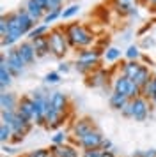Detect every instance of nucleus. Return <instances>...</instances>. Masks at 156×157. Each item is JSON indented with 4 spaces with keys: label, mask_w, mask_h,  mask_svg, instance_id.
<instances>
[{
    "label": "nucleus",
    "mask_w": 156,
    "mask_h": 157,
    "mask_svg": "<svg viewBox=\"0 0 156 157\" xmlns=\"http://www.w3.org/2000/svg\"><path fill=\"white\" fill-rule=\"evenodd\" d=\"M64 32H66L71 50L92 48V44L96 43V34L84 23H68L64 25Z\"/></svg>",
    "instance_id": "f257e3e1"
},
{
    "label": "nucleus",
    "mask_w": 156,
    "mask_h": 157,
    "mask_svg": "<svg viewBox=\"0 0 156 157\" xmlns=\"http://www.w3.org/2000/svg\"><path fill=\"white\" fill-rule=\"evenodd\" d=\"M48 43H50V55L57 60H64V57L69 53L71 46L68 43V37L64 32V27H53L48 32Z\"/></svg>",
    "instance_id": "f03ea898"
},
{
    "label": "nucleus",
    "mask_w": 156,
    "mask_h": 157,
    "mask_svg": "<svg viewBox=\"0 0 156 157\" xmlns=\"http://www.w3.org/2000/svg\"><path fill=\"white\" fill-rule=\"evenodd\" d=\"M94 129H96V124H94V120H92L91 117H80V118H76L71 124V129H69L71 143L80 141L82 138H85Z\"/></svg>",
    "instance_id": "7ed1b4c3"
},
{
    "label": "nucleus",
    "mask_w": 156,
    "mask_h": 157,
    "mask_svg": "<svg viewBox=\"0 0 156 157\" xmlns=\"http://www.w3.org/2000/svg\"><path fill=\"white\" fill-rule=\"evenodd\" d=\"M103 51H105V50H101V48H98V46L78 50L75 62H82V64L92 65V67H99L101 60H103Z\"/></svg>",
    "instance_id": "20e7f679"
},
{
    "label": "nucleus",
    "mask_w": 156,
    "mask_h": 157,
    "mask_svg": "<svg viewBox=\"0 0 156 157\" xmlns=\"http://www.w3.org/2000/svg\"><path fill=\"white\" fill-rule=\"evenodd\" d=\"M6 58H7V67H9L11 74H13V78L21 76L23 71H25V67H27V64H25V60L21 58L18 48H9Z\"/></svg>",
    "instance_id": "39448f33"
},
{
    "label": "nucleus",
    "mask_w": 156,
    "mask_h": 157,
    "mask_svg": "<svg viewBox=\"0 0 156 157\" xmlns=\"http://www.w3.org/2000/svg\"><path fill=\"white\" fill-rule=\"evenodd\" d=\"M108 79H110V72L99 65L85 76V85L89 88H105L108 86Z\"/></svg>",
    "instance_id": "423d86ee"
},
{
    "label": "nucleus",
    "mask_w": 156,
    "mask_h": 157,
    "mask_svg": "<svg viewBox=\"0 0 156 157\" xmlns=\"http://www.w3.org/2000/svg\"><path fill=\"white\" fill-rule=\"evenodd\" d=\"M131 108H133V120L135 122L147 120L149 113H151V109H153L151 101L146 99L144 95H140V97H137V99L131 101Z\"/></svg>",
    "instance_id": "0eeeda50"
},
{
    "label": "nucleus",
    "mask_w": 156,
    "mask_h": 157,
    "mask_svg": "<svg viewBox=\"0 0 156 157\" xmlns=\"http://www.w3.org/2000/svg\"><path fill=\"white\" fill-rule=\"evenodd\" d=\"M103 141H105V136H103V132L96 127L94 131H91L89 134L85 136V138H82L80 141H76L75 145L82 150H92V148H101Z\"/></svg>",
    "instance_id": "6e6552de"
},
{
    "label": "nucleus",
    "mask_w": 156,
    "mask_h": 157,
    "mask_svg": "<svg viewBox=\"0 0 156 157\" xmlns=\"http://www.w3.org/2000/svg\"><path fill=\"white\" fill-rule=\"evenodd\" d=\"M18 113H21L25 118H28L30 122H34L35 125V117H37V109H35V102L32 99L30 94H25L20 97V102H18Z\"/></svg>",
    "instance_id": "1a4fd4ad"
},
{
    "label": "nucleus",
    "mask_w": 156,
    "mask_h": 157,
    "mask_svg": "<svg viewBox=\"0 0 156 157\" xmlns=\"http://www.w3.org/2000/svg\"><path fill=\"white\" fill-rule=\"evenodd\" d=\"M50 102H51V108L55 109V111H59V113H64L68 115L71 109V101L69 97H68V94L64 92H51L50 94Z\"/></svg>",
    "instance_id": "9d476101"
},
{
    "label": "nucleus",
    "mask_w": 156,
    "mask_h": 157,
    "mask_svg": "<svg viewBox=\"0 0 156 157\" xmlns=\"http://www.w3.org/2000/svg\"><path fill=\"white\" fill-rule=\"evenodd\" d=\"M50 154L51 157H82V154L78 152V147L71 141L64 143V145H51Z\"/></svg>",
    "instance_id": "9b49d317"
},
{
    "label": "nucleus",
    "mask_w": 156,
    "mask_h": 157,
    "mask_svg": "<svg viewBox=\"0 0 156 157\" xmlns=\"http://www.w3.org/2000/svg\"><path fill=\"white\" fill-rule=\"evenodd\" d=\"M11 127H13V134H23V136H27L28 132L32 131V127H34V122H30L28 118H25L21 113H18V111H16V117H14Z\"/></svg>",
    "instance_id": "f8f14e48"
},
{
    "label": "nucleus",
    "mask_w": 156,
    "mask_h": 157,
    "mask_svg": "<svg viewBox=\"0 0 156 157\" xmlns=\"http://www.w3.org/2000/svg\"><path fill=\"white\" fill-rule=\"evenodd\" d=\"M23 7H25V11L28 13V16L34 20L35 25L41 23L43 18H44V14H46V9L43 7L37 0H25V6H23Z\"/></svg>",
    "instance_id": "ddd939ff"
},
{
    "label": "nucleus",
    "mask_w": 156,
    "mask_h": 157,
    "mask_svg": "<svg viewBox=\"0 0 156 157\" xmlns=\"http://www.w3.org/2000/svg\"><path fill=\"white\" fill-rule=\"evenodd\" d=\"M16 48H18L21 58L25 60V64H27V65L34 64L35 60H37V55H35V50H34V44H32V41L25 39V41L18 43V46H16Z\"/></svg>",
    "instance_id": "4468645a"
},
{
    "label": "nucleus",
    "mask_w": 156,
    "mask_h": 157,
    "mask_svg": "<svg viewBox=\"0 0 156 157\" xmlns=\"http://www.w3.org/2000/svg\"><path fill=\"white\" fill-rule=\"evenodd\" d=\"M66 120H68V115L59 113V111H55L53 108H50V111L46 113V118H44V127L53 131V129H59V127H60V125H62Z\"/></svg>",
    "instance_id": "2eb2a0df"
},
{
    "label": "nucleus",
    "mask_w": 156,
    "mask_h": 157,
    "mask_svg": "<svg viewBox=\"0 0 156 157\" xmlns=\"http://www.w3.org/2000/svg\"><path fill=\"white\" fill-rule=\"evenodd\" d=\"M18 102H20V97H16L13 92L2 90V94H0V108H2V111H18Z\"/></svg>",
    "instance_id": "dca6fc26"
},
{
    "label": "nucleus",
    "mask_w": 156,
    "mask_h": 157,
    "mask_svg": "<svg viewBox=\"0 0 156 157\" xmlns=\"http://www.w3.org/2000/svg\"><path fill=\"white\" fill-rule=\"evenodd\" d=\"M144 69V64H142L140 60H126V62H122L121 64V72L128 76V78L133 81L137 76H138V72Z\"/></svg>",
    "instance_id": "f3484780"
},
{
    "label": "nucleus",
    "mask_w": 156,
    "mask_h": 157,
    "mask_svg": "<svg viewBox=\"0 0 156 157\" xmlns=\"http://www.w3.org/2000/svg\"><path fill=\"white\" fill-rule=\"evenodd\" d=\"M133 85V81L124 76L122 72H119L115 78H113V83H112V92H119V94H124L128 97V92H129V88Z\"/></svg>",
    "instance_id": "a211bd4d"
},
{
    "label": "nucleus",
    "mask_w": 156,
    "mask_h": 157,
    "mask_svg": "<svg viewBox=\"0 0 156 157\" xmlns=\"http://www.w3.org/2000/svg\"><path fill=\"white\" fill-rule=\"evenodd\" d=\"M13 83V74L7 67V58H6V53L0 55V86L2 90H6L7 86Z\"/></svg>",
    "instance_id": "6ab92c4d"
},
{
    "label": "nucleus",
    "mask_w": 156,
    "mask_h": 157,
    "mask_svg": "<svg viewBox=\"0 0 156 157\" xmlns=\"http://www.w3.org/2000/svg\"><path fill=\"white\" fill-rule=\"evenodd\" d=\"M16 16H18V21H20V27H21V32H23V36L27 37V34L35 27L34 20L28 16V13L25 11V7L16 9Z\"/></svg>",
    "instance_id": "aec40b11"
},
{
    "label": "nucleus",
    "mask_w": 156,
    "mask_h": 157,
    "mask_svg": "<svg viewBox=\"0 0 156 157\" xmlns=\"http://www.w3.org/2000/svg\"><path fill=\"white\" fill-rule=\"evenodd\" d=\"M34 50L37 58H46L50 55V43H48V36H43V37H35L34 41Z\"/></svg>",
    "instance_id": "412c9836"
},
{
    "label": "nucleus",
    "mask_w": 156,
    "mask_h": 157,
    "mask_svg": "<svg viewBox=\"0 0 156 157\" xmlns=\"http://www.w3.org/2000/svg\"><path fill=\"white\" fill-rule=\"evenodd\" d=\"M128 102H129V99H128L124 94L112 92L110 95H108V106L112 108V109H115V111H121V109L126 106Z\"/></svg>",
    "instance_id": "4be33fe9"
},
{
    "label": "nucleus",
    "mask_w": 156,
    "mask_h": 157,
    "mask_svg": "<svg viewBox=\"0 0 156 157\" xmlns=\"http://www.w3.org/2000/svg\"><path fill=\"white\" fill-rule=\"evenodd\" d=\"M121 55H122L121 48H117V46H106V50L103 51V60H106L108 64H113V62L121 60Z\"/></svg>",
    "instance_id": "5701e85b"
},
{
    "label": "nucleus",
    "mask_w": 156,
    "mask_h": 157,
    "mask_svg": "<svg viewBox=\"0 0 156 157\" xmlns=\"http://www.w3.org/2000/svg\"><path fill=\"white\" fill-rule=\"evenodd\" d=\"M50 32V25H44V23H37L34 29L30 30L27 34V39L28 41H34L35 37H43V36H48Z\"/></svg>",
    "instance_id": "b1692460"
},
{
    "label": "nucleus",
    "mask_w": 156,
    "mask_h": 157,
    "mask_svg": "<svg viewBox=\"0 0 156 157\" xmlns=\"http://www.w3.org/2000/svg\"><path fill=\"white\" fill-rule=\"evenodd\" d=\"M6 18H7V21H9V27H11V32H9V34H16V36H20V37H25L23 32H21V27H20V21H18V16H16V11L6 14Z\"/></svg>",
    "instance_id": "393cba45"
},
{
    "label": "nucleus",
    "mask_w": 156,
    "mask_h": 157,
    "mask_svg": "<svg viewBox=\"0 0 156 157\" xmlns=\"http://www.w3.org/2000/svg\"><path fill=\"white\" fill-rule=\"evenodd\" d=\"M142 55H144V51L140 50L138 44H128L126 51H124V58L126 60H140Z\"/></svg>",
    "instance_id": "a878e982"
},
{
    "label": "nucleus",
    "mask_w": 156,
    "mask_h": 157,
    "mask_svg": "<svg viewBox=\"0 0 156 157\" xmlns=\"http://www.w3.org/2000/svg\"><path fill=\"white\" fill-rule=\"evenodd\" d=\"M80 4H69V6H66L62 9V16H60V20H73L75 16L80 14Z\"/></svg>",
    "instance_id": "bb28decb"
},
{
    "label": "nucleus",
    "mask_w": 156,
    "mask_h": 157,
    "mask_svg": "<svg viewBox=\"0 0 156 157\" xmlns=\"http://www.w3.org/2000/svg\"><path fill=\"white\" fill-rule=\"evenodd\" d=\"M60 79H62V74L59 71H50V72H46L44 74V78H43V83L44 85H59L60 83Z\"/></svg>",
    "instance_id": "cd10ccee"
},
{
    "label": "nucleus",
    "mask_w": 156,
    "mask_h": 157,
    "mask_svg": "<svg viewBox=\"0 0 156 157\" xmlns=\"http://www.w3.org/2000/svg\"><path fill=\"white\" fill-rule=\"evenodd\" d=\"M64 9V7H62ZM62 9H53V11H46V14L43 18V21L44 25H51V23H55L57 20H60V16H62Z\"/></svg>",
    "instance_id": "c85d7f7f"
},
{
    "label": "nucleus",
    "mask_w": 156,
    "mask_h": 157,
    "mask_svg": "<svg viewBox=\"0 0 156 157\" xmlns=\"http://www.w3.org/2000/svg\"><path fill=\"white\" fill-rule=\"evenodd\" d=\"M11 138H13V127L2 122L0 124V141L2 143H11Z\"/></svg>",
    "instance_id": "c756f323"
},
{
    "label": "nucleus",
    "mask_w": 156,
    "mask_h": 157,
    "mask_svg": "<svg viewBox=\"0 0 156 157\" xmlns=\"http://www.w3.org/2000/svg\"><path fill=\"white\" fill-rule=\"evenodd\" d=\"M140 50H153L156 46V37L154 36H140Z\"/></svg>",
    "instance_id": "7c9ffc66"
},
{
    "label": "nucleus",
    "mask_w": 156,
    "mask_h": 157,
    "mask_svg": "<svg viewBox=\"0 0 156 157\" xmlns=\"http://www.w3.org/2000/svg\"><path fill=\"white\" fill-rule=\"evenodd\" d=\"M68 141H71V136L68 132H64V131H59V132L51 136V145H64Z\"/></svg>",
    "instance_id": "2f4dec72"
},
{
    "label": "nucleus",
    "mask_w": 156,
    "mask_h": 157,
    "mask_svg": "<svg viewBox=\"0 0 156 157\" xmlns=\"http://www.w3.org/2000/svg\"><path fill=\"white\" fill-rule=\"evenodd\" d=\"M23 157H51V154H50V148H35V150H30Z\"/></svg>",
    "instance_id": "473e14b6"
},
{
    "label": "nucleus",
    "mask_w": 156,
    "mask_h": 157,
    "mask_svg": "<svg viewBox=\"0 0 156 157\" xmlns=\"http://www.w3.org/2000/svg\"><path fill=\"white\" fill-rule=\"evenodd\" d=\"M9 32H11L9 21H7L6 14H2V18H0V37H6V36H9Z\"/></svg>",
    "instance_id": "72a5a7b5"
},
{
    "label": "nucleus",
    "mask_w": 156,
    "mask_h": 157,
    "mask_svg": "<svg viewBox=\"0 0 156 157\" xmlns=\"http://www.w3.org/2000/svg\"><path fill=\"white\" fill-rule=\"evenodd\" d=\"M103 148H92V150H82V157H103Z\"/></svg>",
    "instance_id": "f704fd0d"
},
{
    "label": "nucleus",
    "mask_w": 156,
    "mask_h": 157,
    "mask_svg": "<svg viewBox=\"0 0 156 157\" xmlns=\"http://www.w3.org/2000/svg\"><path fill=\"white\" fill-rule=\"evenodd\" d=\"M71 69H73V64L68 62V60H60V62H59V67H57V71L60 72V74H68Z\"/></svg>",
    "instance_id": "c9c22d12"
},
{
    "label": "nucleus",
    "mask_w": 156,
    "mask_h": 157,
    "mask_svg": "<svg viewBox=\"0 0 156 157\" xmlns=\"http://www.w3.org/2000/svg\"><path fill=\"white\" fill-rule=\"evenodd\" d=\"M133 157H156V150L151 148V150H137L133 154Z\"/></svg>",
    "instance_id": "e433bc0d"
},
{
    "label": "nucleus",
    "mask_w": 156,
    "mask_h": 157,
    "mask_svg": "<svg viewBox=\"0 0 156 157\" xmlns=\"http://www.w3.org/2000/svg\"><path fill=\"white\" fill-rule=\"evenodd\" d=\"M121 115H122L124 118H133V108H131V101H129V102H128V104L122 108V109H121Z\"/></svg>",
    "instance_id": "4c0bfd02"
},
{
    "label": "nucleus",
    "mask_w": 156,
    "mask_h": 157,
    "mask_svg": "<svg viewBox=\"0 0 156 157\" xmlns=\"http://www.w3.org/2000/svg\"><path fill=\"white\" fill-rule=\"evenodd\" d=\"M14 117H16V111H2V122H6V124H13Z\"/></svg>",
    "instance_id": "58836bf2"
},
{
    "label": "nucleus",
    "mask_w": 156,
    "mask_h": 157,
    "mask_svg": "<svg viewBox=\"0 0 156 157\" xmlns=\"http://www.w3.org/2000/svg\"><path fill=\"white\" fill-rule=\"evenodd\" d=\"M140 62H142V64H144V65H146V64H149V65H153V67H154V65H156V62H154V60H153V58H151V57H147V55H142Z\"/></svg>",
    "instance_id": "ea45409f"
},
{
    "label": "nucleus",
    "mask_w": 156,
    "mask_h": 157,
    "mask_svg": "<svg viewBox=\"0 0 156 157\" xmlns=\"http://www.w3.org/2000/svg\"><path fill=\"white\" fill-rule=\"evenodd\" d=\"M101 148L103 150H113V143L108 140V138H105V141H103V145H101Z\"/></svg>",
    "instance_id": "a19ab883"
},
{
    "label": "nucleus",
    "mask_w": 156,
    "mask_h": 157,
    "mask_svg": "<svg viewBox=\"0 0 156 157\" xmlns=\"http://www.w3.org/2000/svg\"><path fill=\"white\" fill-rule=\"evenodd\" d=\"M2 152L4 154H14V148L11 145H7V143H2Z\"/></svg>",
    "instance_id": "79ce46f5"
},
{
    "label": "nucleus",
    "mask_w": 156,
    "mask_h": 157,
    "mask_svg": "<svg viewBox=\"0 0 156 157\" xmlns=\"http://www.w3.org/2000/svg\"><path fill=\"white\" fill-rule=\"evenodd\" d=\"M147 7L153 11V13H156V0H149L147 2Z\"/></svg>",
    "instance_id": "37998d69"
},
{
    "label": "nucleus",
    "mask_w": 156,
    "mask_h": 157,
    "mask_svg": "<svg viewBox=\"0 0 156 157\" xmlns=\"http://www.w3.org/2000/svg\"><path fill=\"white\" fill-rule=\"evenodd\" d=\"M103 157H117V155H115L113 150H105V152H103Z\"/></svg>",
    "instance_id": "c03bdc74"
},
{
    "label": "nucleus",
    "mask_w": 156,
    "mask_h": 157,
    "mask_svg": "<svg viewBox=\"0 0 156 157\" xmlns=\"http://www.w3.org/2000/svg\"><path fill=\"white\" fill-rule=\"evenodd\" d=\"M37 2H39V4H41L44 9H46V6H48V0H37Z\"/></svg>",
    "instance_id": "a18cd8bd"
},
{
    "label": "nucleus",
    "mask_w": 156,
    "mask_h": 157,
    "mask_svg": "<svg viewBox=\"0 0 156 157\" xmlns=\"http://www.w3.org/2000/svg\"><path fill=\"white\" fill-rule=\"evenodd\" d=\"M151 106H153V109H156V95L151 99Z\"/></svg>",
    "instance_id": "49530a36"
},
{
    "label": "nucleus",
    "mask_w": 156,
    "mask_h": 157,
    "mask_svg": "<svg viewBox=\"0 0 156 157\" xmlns=\"http://www.w3.org/2000/svg\"><path fill=\"white\" fill-rule=\"evenodd\" d=\"M153 74H154V76H156V65H154V67H153Z\"/></svg>",
    "instance_id": "de8ad7c7"
},
{
    "label": "nucleus",
    "mask_w": 156,
    "mask_h": 157,
    "mask_svg": "<svg viewBox=\"0 0 156 157\" xmlns=\"http://www.w3.org/2000/svg\"><path fill=\"white\" fill-rule=\"evenodd\" d=\"M140 2H144V4H147V2H149V0H140Z\"/></svg>",
    "instance_id": "09e8293b"
},
{
    "label": "nucleus",
    "mask_w": 156,
    "mask_h": 157,
    "mask_svg": "<svg viewBox=\"0 0 156 157\" xmlns=\"http://www.w3.org/2000/svg\"><path fill=\"white\" fill-rule=\"evenodd\" d=\"M121 2H131V0H121Z\"/></svg>",
    "instance_id": "8fccbe9b"
}]
</instances>
